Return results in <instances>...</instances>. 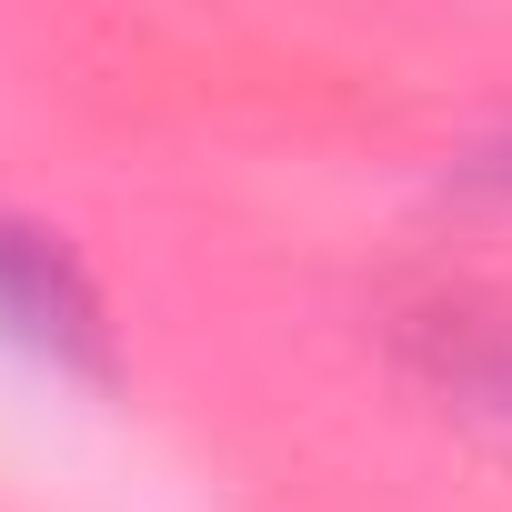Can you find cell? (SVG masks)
<instances>
[{
	"label": "cell",
	"mask_w": 512,
	"mask_h": 512,
	"mask_svg": "<svg viewBox=\"0 0 512 512\" xmlns=\"http://www.w3.org/2000/svg\"><path fill=\"white\" fill-rule=\"evenodd\" d=\"M0 342H21L61 372H101V302L71 272V251L0 221Z\"/></svg>",
	"instance_id": "obj_1"
}]
</instances>
